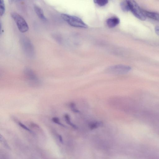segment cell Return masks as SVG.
Returning <instances> with one entry per match:
<instances>
[{
  "instance_id": "cell-1",
  "label": "cell",
  "mask_w": 159,
  "mask_h": 159,
  "mask_svg": "<svg viewBox=\"0 0 159 159\" xmlns=\"http://www.w3.org/2000/svg\"><path fill=\"white\" fill-rule=\"evenodd\" d=\"M61 17L63 20L72 27L82 28H86L88 27L87 25L80 18L77 16L62 14Z\"/></svg>"
},
{
  "instance_id": "cell-2",
  "label": "cell",
  "mask_w": 159,
  "mask_h": 159,
  "mask_svg": "<svg viewBox=\"0 0 159 159\" xmlns=\"http://www.w3.org/2000/svg\"><path fill=\"white\" fill-rule=\"evenodd\" d=\"M130 11L136 18L142 21H144L146 19L143 10H142L137 3L134 1H128Z\"/></svg>"
},
{
  "instance_id": "cell-3",
  "label": "cell",
  "mask_w": 159,
  "mask_h": 159,
  "mask_svg": "<svg viewBox=\"0 0 159 159\" xmlns=\"http://www.w3.org/2000/svg\"><path fill=\"white\" fill-rule=\"evenodd\" d=\"M131 69L128 66L118 65H113L108 68L106 70V73L113 74H124L129 73Z\"/></svg>"
},
{
  "instance_id": "cell-4",
  "label": "cell",
  "mask_w": 159,
  "mask_h": 159,
  "mask_svg": "<svg viewBox=\"0 0 159 159\" xmlns=\"http://www.w3.org/2000/svg\"><path fill=\"white\" fill-rule=\"evenodd\" d=\"M11 16L16 23L19 30L22 33H26L29 30L28 25L24 18L15 12H12Z\"/></svg>"
},
{
  "instance_id": "cell-5",
  "label": "cell",
  "mask_w": 159,
  "mask_h": 159,
  "mask_svg": "<svg viewBox=\"0 0 159 159\" xmlns=\"http://www.w3.org/2000/svg\"><path fill=\"white\" fill-rule=\"evenodd\" d=\"M24 73L26 78L29 80L33 82H38L39 79L32 70L29 68H25Z\"/></svg>"
},
{
  "instance_id": "cell-6",
  "label": "cell",
  "mask_w": 159,
  "mask_h": 159,
  "mask_svg": "<svg viewBox=\"0 0 159 159\" xmlns=\"http://www.w3.org/2000/svg\"><path fill=\"white\" fill-rule=\"evenodd\" d=\"M120 23V19L116 17H111L108 18L106 21L107 26L110 28L116 27Z\"/></svg>"
},
{
  "instance_id": "cell-7",
  "label": "cell",
  "mask_w": 159,
  "mask_h": 159,
  "mask_svg": "<svg viewBox=\"0 0 159 159\" xmlns=\"http://www.w3.org/2000/svg\"><path fill=\"white\" fill-rule=\"evenodd\" d=\"M143 12L146 17L159 22V14L158 12L144 10Z\"/></svg>"
},
{
  "instance_id": "cell-8",
  "label": "cell",
  "mask_w": 159,
  "mask_h": 159,
  "mask_svg": "<svg viewBox=\"0 0 159 159\" xmlns=\"http://www.w3.org/2000/svg\"><path fill=\"white\" fill-rule=\"evenodd\" d=\"M34 9L36 14L41 20L43 21L46 22L47 21V18L44 16L42 9L39 6L36 5L34 6Z\"/></svg>"
},
{
  "instance_id": "cell-9",
  "label": "cell",
  "mask_w": 159,
  "mask_h": 159,
  "mask_svg": "<svg viewBox=\"0 0 159 159\" xmlns=\"http://www.w3.org/2000/svg\"><path fill=\"white\" fill-rule=\"evenodd\" d=\"M64 118L66 123L69 125L71 126L74 129H78L77 126L74 124L72 122L70 117L68 114H65L64 115Z\"/></svg>"
},
{
  "instance_id": "cell-10",
  "label": "cell",
  "mask_w": 159,
  "mask_h": 159,
  "mask_svg": "<svg viewBox=\"0 0 159 159\" xmlns=\"http://www.w3.org/2000/svg\"><path fill=\"white\" fill-rule=\"evenodd\" d=\"M120 5L121 8L123 11L128 12L130 11L128 1H123L121 2Z\"/></svg>"
},
{
  "instance_id": "cell-11",
  "label": "cell",
  "mask_w": 159,
  "mask_h": 159,
  "mask_svg": "<svg viewBox=\"0 0 159 159\" xmlns=\"http://www.w3.org/2000/svg\"><path fill=\"white\" fill-rule=\"evenodd\" d=\"M94 3L101 7L105 6L109 2L107 0H95L94 1Z\"/></svg>"
},
{
  "instance_id": "cell-12",
  "label": "cell",
  "mask_w": 159,
  "mask_h": 159,
  "mask_svg": "<svg viewBox=\"0 0 159 159\" xmlns=\"http://www.w3.org/2000/svg\"><path fill=\"white\" fill-rule=\"evenodd\" d=\"M102 123L100 122H94L91 123L90 125V128L91 129H97L99 126L102 125Z\"/></svg>"
},
{
  "instance_id": "cell-13",
  "label": "cell",
  "mask_w": 159,
  "mask_h": 159,
  "mask_svg": "<svg viewBox=\"0 0 159 159\" xmlns=\"http://www.w3.org/2000/svg\"><path fill=\"white\" fill-rule=\"evenodd\" d=\"M5 5L4 1L3 0L0 1V11L1 15L2 16L4 15L5 12Z\"/></svg>"
},
{
  "instance_id": "cell-14",
  "label": "cell",
  "mask_w": 159,
  "mask_h": 159,
  "mask_svg": "<svg viewBox=\"0 0 159 159\" xmlns=\"http://www.w3.org/2000/svg\"><path fill=\"white\" fill-rule=\"evenodd\" d=\"M70 109L73 112L75 113H79V111L78 110L77 108L76 107L75 104L73 102H71L69 105Z\"/></svg>"
},
{
  "instance_id": "cell-15",
  "label": "cell",
  "mask_w": 159,
  "mask_h": 159,
  "mask_svg": "<svg viewBox=\"0 0 159 159\" xmlns=\"http://www.w3.org/2000/svg\"><path fill=\"white\" fill-rule=\"evenodd\" d=\"M52 121L55 124L62 126H65V125L61 123L60 119L58 117H54L52 118Z\"/></svg>"
},
{
  "instance_id": "cell-16",
  "label": "cell",
  "mask_w": 159,
  "mask_h": 159,
  "mask_svg": "<svg viewBox=\"0 0 159 159\" xmlns=\"http://www.w3.org/2000/svg\"><path fill=\"white\" fill-rule=\"evenodd\" d=\"M18 124L19 126H20L21 128H23L25 130H26L28 131L31 132V131L28 128V127L24 125L21 122L18 121Z\"/></svg>"
},
{
  "instance_id": "cell-17",
  "label": "cell",
  "mask_w": 159,
  "mask_h": 159,
  "mask_svg": "<svg viewBox=\"0 0 159 159\" xmlns=\"http://www.w3.org/2000/svg\"><path fill=\"white\" fill-rule=\"evenodd\" d=\"M155 31L156 34L159 36V27H156L155 28Z\"/></svg>"
}]
</instances>
